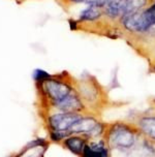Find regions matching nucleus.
<instances>
[{
  "label": "nucleus",
  "mask_w": 155,
  "mask_h": 157,
  "mask_svg": "<svg viewBox=\"0 0 155 157\" xmlns=\"http://www.w3.org/2000/svg\"><path fill=\"white\" fill-rule=\"evenodd\" d=\"M79 95L88 113L103 117L105 111L112 108L123 105V103L113 101L110 92L92 75L82 78L75 83Z\"/></svg>",
  "instance_id": "f257e3e1"
},
{
  "label": "nucleus",
  "mask_w": 155,
  "mask_h": 157,
  "mask_svg": "<svg viewBox=\"0 0 155 157\" xmlns=\"http://www.w3.org/2000/svg\"><path fill=\"white\" fill-rule=\"evenodd\" d=\"M37 85L43 102L48 109L47 112L55 111L64 100L77 91L75 83L53 75Z\"/></svg>",
  "instance_id": "f03ea898"
},
{
  "label": "nucleus",
  "mask_w": 155,
  "mask_h": 157,
  "mask_svg": "<svg viewBox=\"0 0 155 157\" xmlns=\"http://www.w3.org/2000/svg\"><path fill=\"white\" fill-rule=\"evenodd\" d=\"M84 114L85 113H64L58 111L47 112L45 122L48 131H61L70 134V129L83 117Z\"/></svg>",
  "instance_id": "7ed1b4c3"
},
{
  "label": "nucleus",
  "mask_w": 155,
  "mask_h": 157,
  "mask_svg": "<svg viewBox=\"0 0 155 157\" xmlns=\"http://www.w3.org/2000/svg\"><path fill=\"white\" fill-rule=\"evenodd\" d=\"M131 121L140 129V131L150 141L155 143V105L142 112H137L130 118H126Z\"/></svg>",
  "instance_id": "20e7f679"
},
{
  "label": "nucleus",
  "mask_w": 155,
  "mask_h": 157,
  "mask_svg": "<svg viewBox=\"0 0 155 157\" xmlns=\"http://www.w3.org/2000/svg\"><path fill=\"white\" fill-rule=\"evenodd\" d=\"M49 142L41 137L30 141L18 154L14 157H45L49 148Z\"/></svg>",
  "instance_id": "39448f33"
},
{
  "label": "nucleus",
  "mask_w": 155,
  "mask_h": 157,
  "mask_svg": "<svg viewBox=\"0 0 155 157\" xmlns=\"http://www.w3.org/2000/svg\"><path fill=\"white\" fill-rule=\"evenodd\" d=\"M81 157H111L110 148L106 140L99 139L88 141Z\"/></svg>",
  "instance_id": "423d86ee"
},
{
  "label": "nucleus",
  "mask_w": 155,
  "mask_h": 157,
  "mask_svg": "<svg viewBox=\"0 0 155 157\" xmlns=\"http://www.w3.org/2000/svg\"><path fill=\"white\" fill-rule=\"evenodd\" d=\"M88 141L89 140L86 136H81V134H72V136H67L61 143L60 146L65 150L69 151L70 153H72L74 155L81 157Z\"/></svg>",
  "instance_id": "0eeeda50"
},
{
  "label": "nucleus",
  "mask_w": 155,
  "mask_h": 157,
  "mask_svg": "<svg viewBox=\"0 0 155 157\" xmlns=\"http://www.w3.org/2000/svg\"><path fill=\"white\" fill-rule=\"evenodd\" d=\"M142 13L143 12H134L124 16L123 24L126 29L130 30V31H147Z\"/></svg>",
  "instance_id": "6e6552de"
},
{
  "label": "nucleus",
  "mask_w": 155,
  "mask_h": 157,
  "mask_svg": "<svg viewBox=\"0 0 155 157\" xmlns=\"http://www.w3.org/2000/svg\"><path fill=\"white\" fill-rule=\"evenodd\" d=\"M123 4L124 0H110L107 4V13L112 18L123 15Z\"/></svg>",
  "instance_id": "1a4fd4ad"
},
{
  "label": "nucleus",
  "mask_w": 155,
  "mask_h": 157,
  "mask_svg": "<svg viewBox=\"0 0 155 157\" xmlns=\"http://www.w3.org/2000/svg\"><path fill=\"white\" fill-rule=\"evenodd\" d=\"M146 4V0H124L123 4V15L138 12L141 7Z\"/></svg>",
  "instance_id": "9d476101"
},
{
  "label": "nucleus",
  "mask_w": 155,
  "mask_h": 157,
  "mask_svg": "<svg viewBox=\"0 0 155 157\" xmlns=\"http://www.w3.org/2000/svg\"><path fill=\"white\" fill-rule=\"evenodd\" d=\"M101 13L98 10L97 6L91 5L90 7L84 10L81 13V20H85V21H92V20H96L100 17Z\"/></svg>",
  "instance_id": "9b49d317"
},
{
  "label": "nucleus",
  "mask_w": 155,
  "mask_h": 157,
  "mask_svg": "<svg viewBox=\"0 0 155 157\" xmlns=\"http://www.w3.org/2000/svg\"><path fill=\"white\" fill-rule=\"evenodd\" d=\"M143 20L145 23L146 29L149 30L150 28L155 25V4H153L150 8L143 12Z\"/></svg>",
  "instance_id": "f8f14e48"
},
{
  "label": "nucleus",
  "mask_w": 155,
  "mask_h": 157,
  "mask_svg": "<svg viewBox=\"0 0 155 157\" xmlns=\"http://www.w3.org/2000/svg\"><path fill=\"white\" fill-rule=\"evenodd\" d=\"M51 77H52V75H50L49 72H47L46 71L41 69V68H36L32 72V78H33V80L35 81L36 84L44 82V81L48 80V78H50Z\"/></svg>",
  "instance_id": "ddd939ff"
},
{
  "label": "nucleus",
  "mask_w": 155,
  "mask_h": 157,
  "mask_svg": "<svg viewBox=\"0 0 155 157\" xmlns=\"http://www.w3.org/2000/svg\"><path fill=\"white\" fill-rule=\"evenodd\" d=\"M117 88H121L120 82L118 80V68L116 67L115 71H113V75L111 77V81H110L109 85L107 86V89H108L109 92H111L112 90H115Z\"/></svg>",
  "instance_id": "4468645a"
},
{
  "label": "nucleus",
  "mask_w": 155,
  "mask_h": 157,
  "mask_svg": "<svg viewBox=\"0 0 155 157\" xmlns=\"http://www.w3.org/2000/svg\"><path fill=\"white\" fill-rule=\"evenodd\" d=\"M69 24H70V29H76V22L75 21H72L69 20Z\"/></svg>",
  "instance_id": "2eb2a0df"
},
{
  "label": "nucleus",
  "mask_w": 155,
  "mask_h": 157,
  "mask_svg": "<svg viewBox=\"0 0 155 157\" xmlns=\"http://www.w3.org/2000/svg\"><path fill=\"white\" fill-rule=\"evenodd\" d=\"M153 72H155V67H154V68H153Z\"/></svg>",
  "instance_id": "dca6fc26"
},
{
  "label": "nucleus",
  "mask_w": 155,
  "mask_h": 157,
  "mask_svg": "<svg viewBox=\"0 0 155 157\" xmlns=\"http://www.w3.org/2000/svg\"><path fill=\"white\" fill-rule=\"evenodd\" d=\"M7 157H14V155H10V156H7Z\"/></svg>",
  "instance_id": "f3484780"
}]
</instances>
